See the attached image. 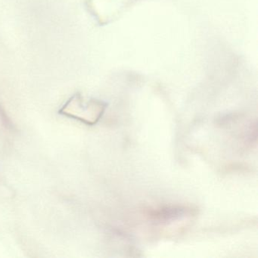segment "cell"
Segmentation results:
<instances>
[{
    "label": "cell",
    "instance_id": "obj_1",
    "mask_svg": "<svg viewBox=\"0 0 258 258\" xmlns=\"http://www.w3.org/2000/svg\"><path fill=\"white\" fill-rule=\"evenodd\" d=\"M190 212L191 210L185 207L167 206L156 208L149 211V216L153 221L158 223H167L188 215Z\"/></svg>",
    "mask_w": 258,
    "mask_h": 258
},
{
    "label": "cell",
    "instance_id": "obj_2",
    "mask_svg": "<svg viewBox=\"0 0 258 258\" xmlns=\"http://www.w3.org/2000/svg\"><path fill=\"white\" fill-rule=\"evenodd\" d=\"M256 137H257V123L255 120L254 123H252L249 128V132L247 134V140H248L249 143H256Z\"/></svg>",
    "mask_w": 258,
    "mask_h": 258
}]
</instances>
